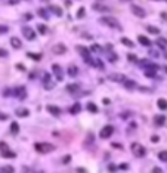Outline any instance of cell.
<instances>
[{"label": "cell", "mask_w": 167, "mask_h": 173, "mask_svg": "<svg viewBox=\"0 0 167 173\" xmlns=\"http://www.w3.org/2000/svg\"><path fill=\"white\" fill-rule=\"evenodd\" d=\"M101 22H102V24H105V25H108L110 28L121 30V25H120V22H118L116 18H112V16H102V18H101Z\"/></svg>", "instance_id": "obj_1"}, {"label": "cell", "mask_w": 167, "mask_h": 173, "mask_svg": "<svg viewBox=\"0 0 167 173\" xmlns=\"http://www.w3.org/2000/svg\"><path fill=\"white\" fill-rule=\"evenodd\" d=\"M34 148H36V151L40 152V154H47L50 151H53L55 146L50 145V144H47V142H39V144L34 145Z\"/></svg>", "instance_id": "obj_2"}, {"label": "cell", "mask_w": 167, "mask_h": 173, "mask_svg": "<svg viewBox=\"0 0 167 173\" xmlns=\"http://www.w3.org/2000/svg\"><path fill=\"white\" fill-rule=\"evenodd\" d=\"M130 150H132V152H133V155H135V157H144V155L146 154V150H145V148H144V146L140 145V144H138V142L132 144Z\"/></svg>", "instance_id": "obj_3"}, {"label": "cell", "mask_w": 167, "mask_h": 173, "mask_svg": "<svg viewBox=\"0 0 167 173\" xmlns=\"http://www.w3.org/2000/svg\"><path fill=\"white\" fill-rule=\"evenodd\" d=\"M112 133H114V127L112 126H105V127H102V130L99 132V136L102 138V139H107V138H110Z\"/></svg>", "instance_id": "obj_4"}, {"label": "cell", "mask_w": 167, "mask_h": 173, "mask_svg": "<svg viewBox=\"0 0 167 173\" xmlns=\"http://www.w3.org/2000/svg\"><path fill=\"white\" fill-rule=\"evenodd\" d=\"M13 96H16L18 99H24L25 96H27V90H25V88H22V86H18L13 92H12Z\"/></svg>", "instance_id": "obj_5"}, {"label": "cell", "mask_w": 167, "mask_h": 173, "mask_svg": "<svg viewBox=\"0 0 167 173\" xmlns=\"http://www.w3.org/2000/svg\"><path fill=\"white\" fill-rule=\"evenodd\" d=\"M22 34H24V37L27 40H34V39H36V33H34V30L30 28V27H24L22 28Z\"/></svg>", "instance_id": "obj_6"}, {"label": "cell", "mask_w": 167, "mask_h": 173, "mask_svg": "<svg viewBox=\"0 0 167 173\" xmlns=\"http://www.w3.org/2000/svg\"><path fill=\"white\" fill-rule=\"evenodd\" d=\"M132 12L135 13V16H138V18H145V11L142 9L140 6H138V5H132Z\"/></svg>", "instance_id": "obj_7"}, {"label": "cell", "mask_w": 167, "mask_h": 173, "mask_svg": "<svg viewBox=\"0 0 167 173\" xmlns=\"http://www.w3.org/2000/svg\"><path fill=\"white\" fill-rule=\"evenodd\" d=\"M52 52L56 55H61V53H65L67 52V46L62 45V43H58V45H55L53 47H52Z\"/></svg>", "instance_id": "obj_8"}, {"label": "cell", "mask_w": 167, "mask_h": 173, "mask_svg": "<svg viewBox=\"0 0 167 173\" xmlns=\"http://www.w3.org/2000/svg\"><path fill=\"white\" fill-rule=\"evenodd\" d=\"M52 71H53V74L56 75L58 80H62V79H64V75H62V68H61V65L53 64V65H52Z\"/></svg>", "instance_id": "obj_9"}, {"label": "cell", "mask_w": 167, "mask_h": 173, "mask_svg": "<svg viewBox=\"0 0 167 173\" xmlns=\"http://www.w3.org/2000/svg\"><path fill=\"white\" fill-rule=\"evenodd\" d=\"M93 11H98V12H110V7L107 5H101V3H96L92 6Z\"/></svg>", "instance_id": "obj_10"}, {"label": "cell", "mask_w": 167, "mask_h": 173, "mask_svg": "<svg viewBox=\"0 0 167 173\" xmlns=\"http://www.w3.org/2000/svg\"><path fill=\"white\" fill-rule=\"evenodd\" d=\"M11 46H12L13 49H21L22 43H21V40H19L18 37H12V39H11Z\"/></svg>", "instance_id": "obj_11"}, {"label": "cell", "mask_w": 167, "mask_h": 173, "mask_svg": "<svg viewBox=\"0 0 167 173\" xmlns=\"http://www.w3.org/2000/svg\"><path fill=\"white\" fill-rule=\"evenodd\" d=\"M47 111L50 112L52 116H59L61 114V110L56 105H47Z\"/></svg>", "instance_id": "obj_12"}, {"label": "cell", "mask_w": 167, "mask_h": 173, "mask_svg": "<svg viewBox=\"0 0 167 173\" xmlns=\"http://www.w3.org/2000/svg\"><path fill=\"white\" fill-rule=\"evenodd\" d=\"M138 40H139V43L142 46H151V40H149L148 37H145V36H139Z\"/></svg>", "instance_id": "obj_13"}, {"label": "cell", "mask_w": 167, "mask_h": 173, "mask_svg": "<svg viewBox=\"0 0 167 173\" xmlns=\"http://www.w3.org/2000/svg\"><path fill=\"white\" fill-rule=\"evenodd\" d=\"M164 122H166V117H164V116H155V117H154V123H155L157 126H163Z\"/></svg>", "instance_id": "obj_14"}, {"label": "cell", "mask_w": 167, "mask_h": 173, "mask_svg": "<svg viewBox=\"0 0 167 173\" xmlns=\"http://www.w3.org/2000/svg\"><path fill=\"white\" fill-rule=\"evenodd\" d=\"M78 74V68L75 65H69L68 67V75H71V77H75Z\"/></svg>", "instance_id": "obj_15"}, {"label": "cell", "mask_w": 167, "mask_h": 173, "mask_svg": "<svg viewBox=\"0 0 167 173\" xmlns=\"http://www.w3.org/2000/svg\"><path fill=\"white\" fill-rule=\"evenodd\" d=\"M78 52H80V55H83V58L84 56H90V53H89V49H86L84 46H77L75 47Z\"/></svg>", "instance_id": "obj_16"}, {"label": "cell", "mask_w": 167, "mask_h": 173, "mask_svg": "<svg viewBox=\"0 0 167 173\" xmlns=\"http://www.w3.org/2000/svg\"><path fill=\"white\" fill-rule=\"evenodd\" d=\"M49 11H50V12H53V13H55V15H58V16L62 15V11H61V7H58V6H55V5L49 6Z\"/></svg>", "instance_id": "obj_17"}, {"label": "cell", "mask_w": 167, "mask_h": 173, "mask_svg": "<svg viewBox=\"0 0 167 173\" xmlns=\"http://www.w3.org/2000/svg\"><path fill=\"white\" fill-rule=\"evenodd\" d=\"M110 79L111 80H114V81H124L126 80V77L124 75H123V74H112V75H110Z\"/></svg>", "instance_id": "obj_18"}, {"label": "cell", "mask_w": 167, "mask_h": 173, "mask_svg": "<svg viewBox=\"0 0 167 173\" xmlns=\"http://www.w3.org/2000/svg\"><path fill=\"white\" fill-rule=\"evenodd\" d=\"M80 110H81V105H80V104H74V105L69 108V112H71V114H78V112H80Z\"/></svg>", "instance_id": "obj_19"}, {"label": "cell", "mask_w": 167, "mask_h": 173, "mask_svg": "<svg viewBox=\"0 0 167 173\" xmlns=\"http://www.w3.org/2000/svg\"><path fill=\"white\" fill-rule=\"evenodd\" d=\"M28 114H30V112H28L27 108H19L18 111H16V116H18V117H27Z\"/></svg>", "instance_id": "obj_20"}, {"label": "cell", "mask_w": 167, "mask_h": 173, "mask_svg": "<svg viewBox=\"0 0 167 173\" xmlns=\"http://www.w3.org/2000/svg\"><path fill=\"white\" fill-rule=\"evenodd\" d=\"M123 83H124V88H126V89H133L135 86H136V83H135L133 80H127V79L123 81Z\"/></svg>", "instance_id": "obj_21"}, {"label": "cell", "mask_w": 167, "mask_h": 173, "mask_svg": "<svg viewBox=\"0 0 167 173\" xmlns=\"http://www.w3.org/2000/svg\"><path fill=\"white\" fill-rule=\"evenodd\" d=\"M157 105H158V108H160V110H167V101L166 99H158Z\"/></svg>", "instance_id": "obj_22"}, {"label": "cell", "mask_w": 167, "mask_h": 173, "mask_svg": "<svg viewBox=\"0 0 167 173\" xmlns=\"http://www.w3.org/2000/svg\"><path fill=\"white\" fill-rule=\"evenodd\" d=\"M121 43H123L124 46H127V47H133V41L129 40L127 37H123V39H121Z\"/></svg>", "instance_id": "obj_23"}, {"label": "cell", "mask_w": 167, "mask_h": 173, "mask_svg": "<svg viewBox=\"0 0 167 173\" xmlns=\"http://www.w3.org/2000/svg\"><path fill=\"white\" fill-rule=\"evenodd\" d=\"M11 132H12L13 135H16V133L19 132V126H18V123H15V122H13V123L11 124Z\"/></svg>", "instance_id": "obj_24"}, {"label": "cell", "mask_w": 167, "mask_h": 173, "mask_svg": "<svg viewBox=\"0 0 167 173\" xmlns=\"http://www.w3.org/2000/svg\"><path fill=\"white\" fill-rule=\"evenodd\" d=\"M37 15H40L41 18H45V19L49 18V13L46 12V9H37Z\"/></svg>", "instance_id": "obj_25"}, {"label": "cell", "mask_w": 167, "mask_h": 173, "mask_svg": "<svg viewBox=\"0 0 167 173\" xmlns=\"http://www.w3.org/2000/svg\"><path fill=\"white\" fill-rule=\"evenodd\" d=\"M87 110H89L90 112H98V107H96L93 102H89V104H87Z\"/></svg>", "instance_id": "obj_26"}, {"label": "cell", "mask_w": 167, "mask_h": 173, "mask_svg": "<svg viewBox=\"0 0 167 173\" xmlns=\"http://www.w3.org/2000/svg\"><path fill=\"white\" fill-rule=\"evenodd\" d=\"M2 155H3V157H6V158H15V157H16V154H15L13 151H6V152H3Z\"/></svg>", "instance_id": "obj_27"}, {"label": "cell", "mask_w": 167, "mask_h": 173, "mask_svg": "<svg viewBox=\"0 0 167 173\" xmlns=\"http://www.w3.org/2000/svg\"><path fill=\"white\" fill-rule=\"evenodd\" d=\"M37 30H39L40 34H46V33H47V27H46V25H43V24L37 25Z\"/></svg>", "instance_id": "obj_28"}, {"label": "cell", "mask_w": 167, "mask_h": 173, "mask_svg": "<svg viewBox=\"0 0 167 173\" xmlns=\"http://www.w3.org/2000/svg\"><path fill=\"white\" fill-rule=\"evenodd\" d=\"M108 61H111V62L117 61V55L114 53V52H108Z\"/></svg>", "instance_id": "obj_29"}, {"label": "cell", "mask_w": 167, "mask_h": 173, "mask_svg": "<svg viewBox=\"0 0 167 173\" xmlns=\"http://www.w3.org/2000/svg\"><path fill=\"white\" fill-rule=\"evenodd\" d=\"M146 30H148L149 33H151V34H158V33H160V30H158V28H155V27H152V25H148V27H146Z\"/></svg>", "instance_id": "obj_30"}, {"label": "cell", "mask_w": 167, "mask_h": 173, "mask_svg": "<svg viewBox=\"0 0 167 173\" xmlns=\"http://www.w3.org/2000/svg\"><path fill=\"white\" fill-rule=\"evenodd\" d=\"M67 90L68 92H75V90H78V84H68L67 86Z\"/></svg>", "instance_id": "obj_31"}, {"label": "cell", "mask_w": 167, "mask_h": 173, "mask_svg": "<svg viewBox=\"0 0 167 173\" xmlns=\"http://www.w3.org/2000/svg\"><path fill=\"white\" fill-rule=\"evenodd\" d=\"M90 50L92 52H96V53H99V52H102V47L99 45H92L90 46Z\"/></svg>", "instance_id": "obj_32"}, {"label": "cell", "mask_w": 167, "mask_h": 173, "mask_svg": "<svg viewBox=\"0 0 167 173\" xmlns=\"http://www.w3.org/2000/svg\"><path fill=\"white\" fill-rule=\"evenodd\" d=\"M155 73H157V70H145V74H146V77H149V79L155 77Z\"/></svg>", "instance_id": "obj_33"}, {"label": "cell", "mask_w": 167, "mask_h": 173, "mask_svg": "<svg viewBox=\"0 0 167 173\" xmlns=\"http://www.w3.org/2000/svg\"><path fill=\"white\" fill-rule=\"evenodd\" d=\"M6 151H9V146H7L5 142H0V152H6Z\"/></svg>", "instance_id": "obj_34"}, {"label": "cell", "mask_w": 167, "mask_h": 173, "mask_svg": "<svg viewBox=\"0 0 167 173\" xmlns=\"http://www.w3.org/2000/svg\"><path fill=\"white\" fill-rule=\"evenodd\" d=\"M158 158H160L161 161H167V151H161L160 154H158Z\"/></svg>", "instance_id": "obj_35"}, {"label": "cell", "mask_w": 167, "mask_h": 173, "mask_svg": "<svg viewBox=\"0 0 167 173\" xmlns=\"http://www.w3.org/2000/svg\"><path fill=\"white\" fill-rule=\"evenodd\" d=\"M157 45L160 46V47H163V49H164V47L167 46V41H166L164 39H158V40H157Z\"/></svg>", "instance_id": "obj_36"}, {"label": "cell", "mask_w": 167, "mask_h": 173, "mask_svg": "<svg viewBox=\"0 0 167 173\" xmlns=\"http://www.w3.org/2000/svg\"><path fill=\"white\" fill-rule=\"evenodd\" d=\"M2 173H13V167L12 166H5L2 169Z\"/></svg>", "instance_id": "obj_37"}, {"label": "cell", "mask_w": 167, "mask_h": 173, "mask_svg": "<svg viewBox=\"0 0 167 173\" xmlns=\"http://www.w3.org/2000/svg\"><path fill=\"white\" fill-rule=\"evenodd\" d=\"M84 13H86L84 7H80V9H78V12H77V18H83V16H84Z\"/></svg>", "instance_id": "obj_38"}, {"label": "cell", "mask_w": 167, "mask_h": 173, "mask_svg": "<svg viewBox=\"0 0 167 173\" xmlns=\"http://www.w3.org/2000/svg\"><path fill=\"white\" fill-rule=\"evenodd\" d=\"M127 59L130 62H138V58H136V55H132V53H129L127 55Z\"/></svg>", "instance_id": "obj_39"}, {"label": "cell", "mask_w": 167, "mask_h": 173, "mask_svg": "<svg viewBox=\"0 0 167 173\" xmlns=\"http://www.w3.org/2000/svg\"><path fill=\"white\" fill-rule=\"evenodd\" d=\"M69 160H71V155H65L64 160H62V163H64V164H67V163H69Z\"/></svg>", "instance_id": "obj_40"}, {"label": "cell", "mask_w": 167, "mask_h": 173, "mask_svg": "<svg viewBox=\"0 0 167 173\" xmlns=\"http://www.w3.org/2000/svg\"><path fill=\"white\" fill-rule=\"evenodd\" d=\"M0 56H2V58H5V56H7V52H6L5 49H2V47H0Z\"/></svg>", "instance_id": "obj_41"}, {"label": "cell", "mask_w": 167, "mask_h": 173, "mask_svg": "<svg viewBox=\"0 0 167 173\" xmlns=\"http://www.w3.org/2000/svg\"><path fill=\"white\" fill-rule=\"evenodd\" d=\"M28 56H30V58H33V59H40V55H33V53H28Z\"/></svg>", "instance_id": "obj_42"}, {"label": "cell", "mask_w": 167, "mask_h": 173, "mask_svg": "<svg viewBox=\"0 0 167 173\" xmlns=\"http://www.w3.org/2000/svg\"><path fill=\"white\" fill-rule=\"evenodd\" d=\"M25 19H27V21L33 19V15H31V13H25Z\"/></svg>", "instance_id": "obj_43"}, {"label": "cell", "mask_w": 167, "mask_h": 173, "mask_svg": "<svg viewBox=\"0 0 167 173\" xmlns=\"http://www.w3.org/2000/svg\"><path fill=\"white\" fill-rule=\"evenodd\" d=\"M152 172H154V173H161V169H160V167H154Z\"/></svg>", "instance_id": "obj_44"}, {"label": "cell", "mask_w": 167, "mask_h": 173, "mask_svg": "<svg viewBox=\"0 0 167 173\" xmlns=\"http://www.w3.org/2000/svg\"><path fill=\"white\" fill-rule=\"evenodd\" d=\"M6 118H7V116L3 114V112H0V120H6Z\"/></svg>", "instance_id": "obj_45"}, {"label": "cell", "mask_w": 167, "mask_h": 173, "mask_svg": "<svg viewBox=\"0 0 167 173\" xmlns=\"http://www.w3.org/2000/svg\"><path fill=\"white\" fill-rule=\"evenodd\" d=\"M110 172H116V166H114V164H110Z\"/></svg>", "instance_id": "obj_46"}, {"label": "cell", "mask_w": 167, "mask_h": 173, "mask_svg": "<svg viewBox=\"0 0 167 173\" xmlns=\"http://www.w3.org/2000/svg\"><path fill=\"white\" fill-rule=\"evenodd\" d=\"M151 141H152V142H158V136H152Z\"/></svg>", "instance_id": "obj_47"}, {"label": "cell", "mask_w": 167, "mask_h": 173, "mask_svg": "<svg viewBox=\"0 0 167 173\" xmlns=\"http://www.w3.org/2000/svg\"><path fill=\"white\" fill-rule=\"evenodd\" d=\"M112 146H114V148H121L120 144H112Z\"/></svg>", "instance_id": "obj_48"}, {"label": "cell", "mask_w": 167, "mask_h": 173, "mask_svg": "<svg viewBox=\"0 0 167 173\" xmlns=\"http://www.w3.org/2000/svg\"><path fill=\"white\" fill-rule=\"evenodd\" d=\"M120 169H127V164H120Z\"/></svg>", "instance_id": "obj_49"}, {"label": "cell", "mask_w": 167, "mask_h": 173, "mask_svg": "<svg viewBox=\"0 0 167 173\" xmlns=\"http://www.w3.org/2000/svg\"><path fill=\"white\" fill-rule=\"evenodd\" d=\"M78 173H87V172H86L84 169H81V167H80V169H78Z\"/></svg>", "instance_id": "obj_50"}, {"label": "cell", "mask_w": 167, "mask_h": 173, "mask_svg": "<svg viewBox=\"0 0 167 173\" xmlns=\"http://www.w3.org/2000/svg\"><path fill=\"white\" fill-rule=\"evenodd\" d=\"M121 2H132V0H121Z\"/></svg>", "instance_id": "obj_51"}, {"label": "cell", "mask_w": 167, "mask_h": 173, "mask_svg": "<svg viewBox=\"0 0 167 173\" xmlns=\"http://www.w3.org/2000/svg\"><path fill=\"white\" fill-rule=\"evenodd\" d=\"M164 70H166V73H167V67H166V68H164Z\"/></svg>", "instance_id": "obj_52"}, {"label": "cell", "mask_w": 167, "mask_h": 173, "mask_svg": "<svg viewBox=\"0 0 167 173\" xmlns=\"http://www.w3.org/2000/svg\"><path fill=\"white\" fill-rule=\"evenodd\" d=\"M39 173H43V172H39Z\"/></svg>", "instance_id": "obj_53"}]
</instances>
